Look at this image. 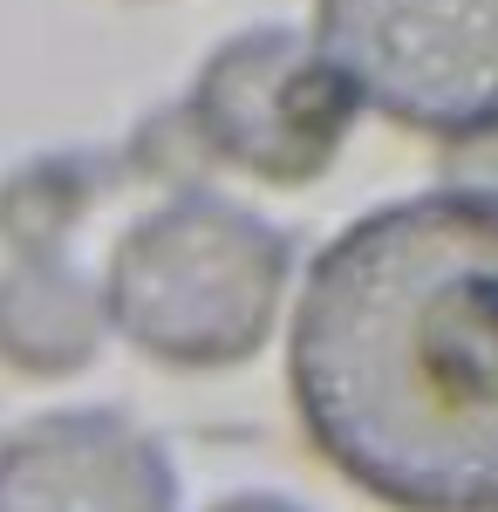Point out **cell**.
Segmentation results:
<instances>
[{"label":"cell","mask_w":498,"mask_h":512,"mask_svg":"<svg viewBox=\"0 0 498 512\" xmlns=\"http://www.w3.org/2000/svg\"><path fill=\"white\" fill-rule=\"evenodd\" d=\"M287 396L369 499L498 512V192H410L328 239L294 301Z\"/></svg>","instance_id":"1"},{"label":"cell","mask_w":498,"mask_h":512,"mask_svg":"<svg viewBox=\"0 0 498 512\" xmlns=\"http://www.w3.org/2000/svg\"><path fill=\"white\" fill-rule=\"evenodd\" d=\"M294 274V239L273 219L205 192H178L130 219L103 267V321L164 369H232L267 349Z\"/></svg>","instance_id":"2"},{"label":"cell","mask_w":498,"mask_h":512,"mask_svg":"<svg viewBox=\"0 0 498 512\" xmlns=\"http://www.w3.org/2000/svg\"><path fill=\"white\" fill-rule=\"evenodd\" d=\"M314 48L417 137H498V0H314Z\"/></svg>","instance_id":"3"},{"label":"cell","mask_w":498,"mask_h":512,"mask_svg":"<svg viewBox=\"0 0 498 512\" xmlns=\"http://www.w3.org/2000/svg\"><path fill=\"white\" fill-rule=\"evenodd\" d=\"M348 82L294 28H246L198 69L178 123L198 158H219L260 185H314L355 130Z\"/></svg>","instance_id":"4"},{"label":"cell","mask_w":498,"mask_h":512,"mask_svg":"<svg viewBox=\"0 0 498 512\" xmlns=\"http://www.w3.org/2000/svg\"><path fill=\"white\" fill-rule=\"evenodd\" d=\"M0 512H178V472L123 410H48L0 444Z\"/></svg>","instance_id":"5"},{"label":"cell","mask_w":498,"mask_h":512,"mask_svg":"<svg viewBox=\"0 0 498 512\" xmlns=\"http://www.w3.org/2000/svg\"><path fill=\"white\" fill-rule=\"evenodd\" d=\"M103 287L69 239H21L0 260V362L21 376H76L103 349Z\"/></svg>","instance_id":"6"},{"label":"cell","mask_w":498,"mask_h":512,"mask_svg":"<svg viewBox=\"0 0 498 512\" xmlns=\"http://www.w3.org/2000/svg\"><path fill=\"white\" fill-rule=\"evenodd\" d=\"M205 512H307V506L280 499V492H232V499H219V506H205Z\"/></svg>","instance_id":"7"}]
</instances>
